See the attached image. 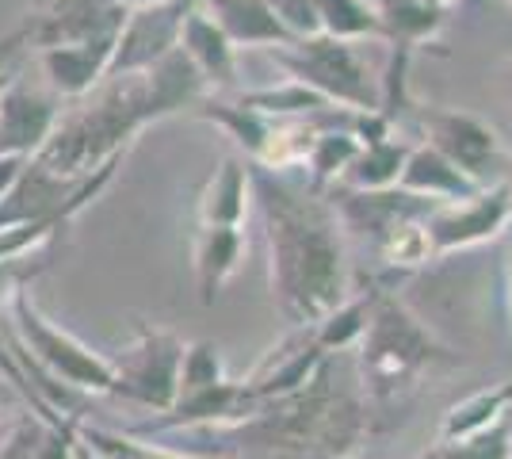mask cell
Returning a JSON list of instances; mask_svg holds the SVG:
<instances>
[{"instance_id":"cell-1","label":"cell","mask_w":512,"mask_h":459,"mask_svg":"<svg viewBox=\"0 0 512 459\" xmlns=\"http://www.w3.org/2000/svg\"><path fill=\"white\" fill-rule=\"evenodd\" d=\"M253 203L264 222L272 303L291 329H314L352 295L344 226L333 199L314 184H295L283 173L249 165Z\"/></svg>"},{"instance_id":"cell-2","label":"cell","mask_w":512,"mask_h":459,"mask_svg":"<svg viewBox=\"0 0 512 459\" xmlns=\"http://www.w3.org/2000/svg\"><path fill=\"white\" fill-rule=\"evenodd\" d=\"M367 433V406L337 383L333 360L295 394L268 398L245 425L222 429L226 456L241 459H348Z\"/></svg>"},{"instance_id":"cell-3","label":"cell","mask_w":512,"mask_h":459,"mask_svg":"<svg viewBox=\"0 0 512 459\" xmlns=\"http://www.w3.org/2000/svg\"><path fill=\"white\" fill-rule=\"evenodd\" d=\"M153 127L146 96H142V77H107L96 85L85 100H77L73 111H62L54 134L35 153V161L65 180H88L115 157H127L134 138Z\"/></svg>"},{"instance_id":"cell-4","label":"cell","mask_w":512,"mask_h":459,"mask_svg":"<svg viewBox=\"0 0 512 459\" xmlns=\"http://www.w3.org/2000/svg\"><path fill=\"white\" fill-rule=\"evenodd\" d=\"M356 360H360L363 394L375 406H386L394 398H406L425 372L459 364V352L440 345L436 333L398 295L375 291V306L356 345Z\"/></svg>"},{"instance_id":"cell-5","label":"cell","mask_w":512,"mask_h":459,"mask_svg":"<svg viewBox=\"0 0 512 459\" xmlns=\"http://www.w3.org/2000/svg\"><path fill=\"white\" fill-rule=\"evenodd\" d=\"M268 54H272V62L291 81L321 92L333 108H344V111L379 108V81L367 73V62L360 58L356 43L318 35V39H302V43L272 46Z\"/></svg>"},{"instance_id":"cell-6","label":"cell","mask_w":512,"mask_h":459,"mask_svg":"<svg viewBox=\"0 0 512 459\" xmlns=\"http://www.w3.org/2000/svg\"><path fill=\"white\" fill-rule=\"evenodd\" d=\"M12 318H16V329H20L23 352L50 379H62L69 391L111 394V387H115V364L107 356H100V352L88 349L85 341H77L69 329L54 326L43 310L35 306L27 287L12 295Z\"/></svg>"},{"instance_id":"cell-7","label":"cell","mask_w":512,"mask_h":459,"mask_svg":"<svg viewBox=\"0 0 512 459\" xmlns=\"http://www.w3.org/2000/svg\"><path fill=\"white\" fill-rule=\"evenodd\" d=\"M188 341L176 337L172 329L138 322L134 341H130L115 364V387L111 394L130 406H142L150 414H165L176 402V383H180V360H184Z\"/></svg>"},{"instance_id":"cell-8","label":"cell","mask_w":512,"mask_h":459,"mask_svg":"<svg viewBox=\"0 0 512 459\" xmlns=\"http://www.w3.org/2000/svg\"><path fill=\"white\" fill-rule=\"evenodd\" d=\"M512 222V176L486 184L482 192H474L467 199L455 203H440L432 207V215L425 219L428 241H432V257H451L474 245L501 238V230Z\"/></svg>"},{"instance_id":"cell-9","label":"cell","mask_w":512,"mask_h":459,"mask_svg":"<svg viewBox=\"0 0 512 459\" xmlns=\"http://www.w3.org/2000/svg\"><path fill=\"white\" fill-rule=\"evenodd\" d=\"M260 406H264V398L245 379L241 383L222 379L207 391L180 394L165 414L146 417V421L130 425L123 433H130V437H165V433H184V429H214V433H222V429L245 425Z\"/></svg>"},{"instance_id":"cell-10","label":"cell","mask_w":512,"mask_h":459,"mask_svg":"<svg viewBox=\"0 0 512 459\" xmlns=\"http://www.w3.org/2000/svg\"><path fill=\"white\" fill-rule=\"evenodd\" d=\"M203 0H161V4H146V8H130L127 23L119 31L115 43V58L107 77H127V73H142L153 62H161L180 46V31L184 20L192 16Z\"/></svg>"},{"instance_id":"cell-11","label":"cell","mask_w":512,"mask_h":459,"mask_svg":"<svg viewBox=\"0 0 512 459\" xmlns=\"http://www.w3.org/2000/svg\"><path fill=\"white\" fill-rule=\"evenodd\" d=\"M421 131H425L428 146H436L451 165H459L482 188L490 184L493 169H501V138L486 119H478L470 111L425 108L421 111Z\"/></svg>"},{"instance_id":"cell-12","label":"cell","mask_w":512,"mask_h":459,"mask_svg":"<svg viewBox=\"0 0 512 459\" xmlns=\"http://www.w3.org/2000/svg\"><path fill=\"white\" fill-rule=\"evenodd\" d=\"M46 12L27 20L31 46H77V43H107L119 39L130 8L119 0H46Z\"/></svg>"},{"instance_id":"cell-13","label":"cell","mask_w":512,"mask_h":459,"mask_svg":"<svg viewBox=\"0 0 512 459\" xmlns=\"http://www.w3.org/2000/svg\"><path fill=\"white\" fill-rule=\"evenodd\" d=\"M58 119H62V108L54 92H39L23 81H4L0 85V157L31 161L54 134Z\"/></svg>"},{"instance_id":"cell-14","label":"cell","mask_w":512,"mask_h":459,"mask_svg":"<svg viewBox=\"0 0 512 459\" xmlns=\"http://www.w3.org/2000/svg\"><path fill=\"white\" fill-rule=\"evenodd\" d=\"M337 207V219H341L344 234H356L367 238L371 245L398 230L409 219H425L432 215V207H440L436 199L413 196L406 188H383V192H356V188H344L341 199H333Z\"/></svg>"},{"instance_id":"cell-15","label":"cell","mask_w":512,"mask_h":459,"mask_svg":"<svg viewBox=\"0 0 512 459\" xmlns=\"http://www.w3.org/2000/svg\"><path fill=\"white\" fill-rule=\"evenodd\" d=\"M325 360H329V356L318 349L314 333H310V329H295L287 341H279L276 349L256 364L253 375H249L245 383H249L264 402H268V398H283V394L302 391V387L321 372Z\"/></svg>"},{"instance_id":"cell-16","label":"cell","mask_w":512,"mask_h":459,"mask_svg":"<svg viewBox=\"0 0 512 459\" xmlns=\"http://www.w3.org/2000/svg\"><path fill=\"white\" fill-rule=\"evenodd\" d=\"M115 43H77V46H46L39 50V66L50 92L58 100H85L96 85L107 81V69L115 58Z\"/></svg>"},{"instance_id":"cell-17","label":"cell","mask_w":512,"mask_h":459,"mask_svg":"<svg viewBox=\"0 0 512 459\" xmlns=\"http://www.w3.org/2000/svg\"><path fill=\"white\" fill-rule=\"evenodd\" d=\"M192 280L203 306H214L222 287L234 280L245 257V234L241 226H195L192 230Z\"/></svg>"},{"instance_id":"cell-18","label":"cell","mask_w":512,"mask_h":459,"mask_svg":"<svg viewBox=\"0 0 512 459\" xmlns=\"http://www.w3.org/2000/svg\"><path fill=\"white\" fill-rule=\"evenodd\" d=\"M138 77H142V96H146L150 123H161V119L180 115L184 108H195L199 100H207V81L180 46L172 54H165L161 62H153L150 69H142Z\"/></svg>"},{"instance_id":"cell-19","label":"cell","mask_w":512,"mask_h":459,"mask_svg":"<svg viewBox=\"0 0 512 459\" xmlns=\"http://www.w3.org/2000/svg\"><path fill=\"white\" fill-rule=\"evenodd\" d=\"M253 203V176L241 157H222L195 199L199 226H245Z\"/></svg>"},{"instance_id":"cell-20","label":"cell","mask_w":512,"mask_h":459,"mask_svg":"<svg viewBox=\"0 0 512 459\" xmlns=\"http://www.w3.org/2000/svg\"><path fill=\"white\" fill-rule=\"evenodd\" d=\"M398 188H406L413 196L436 199V203H455V199H467L474 192H482L478 180H470L459 165H451L448 157L436 150V146H428V142L409 146Z\"/></svg>"},{"instance_id":"cell-21","label":"cell","mask_w":512,"mask_h":459,"mask_svg":"<svg viewBox=\"0 0 512 459\" xmlns=\"http://www.w3.org/2000/svg\"><path fill=\"white\" fill-rule=\"evenodd\" d=\"M180 50L192 58V66L203 73L207 88H234L237 85V46L222 35V27L203 12L195 8L192 16L184 20V31H180Z\"/></svg>"},{"instance_id":"cell-22","label":"cell","mask_w":512,"mask_h":459,"mask_svg":"<svg viewBox=\"0 0 512 459\" xmlns=\"http://www.w3.org/2000/svg\"><path fill=\"white\" fill-rule=\"evenodd\" d=\"M211 16L222 35L241 50V46H287L291 35L279 27L276 12L268 0H203L199 4Z\"/></svg>"},{"instance_id":"cell-23","label":"cell","mask_w":512,"mask_h":459,"mask_svg":"<svg viewBox=\"0 0 512 459\" xmlns=\"http://www.w3.org/2000/svg\"><path fill=\"white\" fill-rule=\"evenodd\" d=\"M371 8L379 16L390 50H402V54H413L421 43L444 31V12L428 8L421 0H371Z\"/></svg>"},{"instance_id":"cell-24","label":"cell","mask_w":512,"mask_h":459,"mask_svg":"<svg viewBox=\"0 0 512 459\" xmlns=\"http://www.w3.org/2000/svg\"><path fill=\"white\" fill-rule=\"evenodd\" d=\"M192 111H195V119L214 123L218 131L230 134L237 146L249 153L253 165L264 157V146H268V138L276 131V119H272V115H264V111H256V108H245L241 100L226 104V100H211V96H207V100H199Z\"/></svg>"},{"instance_id":"cell-25","label":"cell","mask_w":512,"mask_h":459,"mask_svg":"<svg viewBox=\"0 0 512 459\" xmlns=\"http://www.w3.org/2000/svg\"><path fill=\"white\" fill-rule=\"evenodd\" d=\"M512 414V383H501V387H486V391L467 394L463 402H455L444 421H440V440L436 444H448V440H463L470 433H482L497 425L501 417Z\"/></svg>"},{"instance_id":"cell-26","label":"cell","mask_w":512,"mask_h":459,"mask_svg":"<svg viewBox=\"0 0 512 459\" xmlns=\"http://www.w3.org/2000/svg\"><path fill=\"white\" fill-rule=\"evenodd\" d=\"M409 146L398 138H386L375 146H363L356 153V161L348 165L344 173V188H356V192H383V188H398L402 180V165H406Z\"/></svg>"},{"instance_id":"cell-27","label":"cell","mask_w":512,"mask_h":459,"mask_svg":"<svg viewBox=\"0 0 512 459\" xmlns=\"http://www.w3.org/2000/svg\"><path fill=\"white\" fill-rule=\"evenodd\" d=\"M371 306H375V291H360V295L352 291L341 306H333L318 326L310 329L314 341H318V349L325 352V356L356 349L363 329H367V318H371Z\"/></svg>"},{"instance_id":"cell-28","label":"cell","mask_w":512,"mask_h":459,"mask_svg":"<svg viewBox=\"0 0 512 459\" xmlns=\"http://www.w3.org/2000/svg\"><path fill=\"white\" fill-rule=\"evenodd\" d=\"M360 138L348 131V123H337V127H321L314 146L306 153V169H310V184L314 188H325V184H341L348 165L356 161L360 153Z\"/></svg>"},{"instance_id":"cell-29","label":"cell","mask_w":512,"mask_h":459,"mask_svg":"<svg viewBox=\"0 0 512 459\" xmlns=\"http://www.w3.org/2000/svg\"><path fill=\"white\" fill-rule=\"evenodd\" d=\"M241 104H245V108L264 111V115H272V119H310V115H325V111H333V104H329L321 92L299 85V81H291V77L276 88H256V92H245V96H241Z\"/></svg>"},{"instance_id":"cell-30","label":"cell","mask_w":512,"mask_h":459,"mask_svg":"<svg viewBox=\"0 0 512 459\" xmlns=\"http://www.w3.org/2000/svg\"><path fill=\"white\" fill-rule=\"evenodd\" d=\"M321 35L344 39V43H363V39H383L379 16L371 0H318Z\"/></svg>"},{"instance_id":"cell-31","label":"cell","mask_w":512,"mask_h":459,"mask_svg":"<svg viewBox=\"0 0 512 459\" xmlns=\"http://www.w3.org/2000/svg\"><path fill=\"white\" fill-rule=\"evenodd\" d=\"M81 444L96 459H207V456H188V452H176L165 444H150L146 437H130V433H111V429H96L81 421Z\"/></svg>"},{"instance_id":"cell-32","label":"cell","mask_w":512,"mask_h":459,"mask_svg":"<svg viewBox=\"0 0 512 459\" xmlns=\"http://www.w3.org/2000/svg\"><path fill=\"white\" fill-rule=\"evenodd\" d=\"M432 459H512V414L501 417L497 425L482 429V433H470L463 440H448V444H436Z\"/></svg>"},{"instance_id":"cell-33","label":"cell","mask_w":512,"mask_h":459,"mask_svg":"<svg viewBox=\"0 0 512 459\" xmlns=\"http://www.w3.org/2000/svg\"><path fill=\"white\" fill-rule=\"evenodd\" d=\"M425 219H428V215H425ZM425 219L402 222L398 230H390V234L375 245V249H379V257H383L390 268L409 272V268H421V264L436 261V257H432V241H428Z\"/></svg>"},{"instance_id":"cell-34","label":"cell","mask_w":512,"mask_h":459,"mask_svg":"<svg viewBox=\"0 0 512 459\" xmlns=\"http://www.w3.org/2000/svg\"><path fill=\"white\" fill-rule=\"evenodd\" d=\"M226 379V360L218 345L211 341H192L184 349V360H180V383H176V398L180 394H195V391H207L214 383Z\"/></svg>"},{"instance_id":"cell-35","label":"cell","mask_w":512,"mask_h":459,"mask_svg":"<svg viewBox=\"0 0 512 459\" xmlns=\"http://www.w3.org/2000/svg\"><path fill=\"white\" fill-rule=\"evenodd\" d=\"M77 433H81V414L46 417L43 440L35 444L31 459H77Z\"/></svg>"},{"instance_id":"cell-36","label":"cell","mask_w":512,"mask_h":459,"mask_svg":"<svg viewBox=\"0 0 512 459\" xmlns=\"http://www.w3.org/2000/svg\"><path fill=\"white\" fill-rule=\"evenodd\" d=\"M268 4H272V12H276L279 27L291 35V43L318 39L321 35L318 0H268Z\"/></svg>"},{"instance_id":"cell-37","label":"cell","mask_w":512,"mask_h":459,"mask_svg":"<svg viewBox=\"0 0 512 459\" xmlns=\"http://www.w3.org/2000/svg\"><path fill=\"white\" fill-rule=\"evenodd\" d=\"M43 268H46V261L31 264L27 257H20V261H0V299H8V303H12V295L23 291V287L31 284Z\"/></svg>"},{"instance_id":"cell-38","label":"cell","mask_w":512,"mask_h":459,"mask_svg":"<svg viewBox=\"0 0 512 459\" xmlns=\"http://www.w3.org/2000/svg\"><path fill=\"white\" fill-rule=\"evenodd\" d=\"M23 46H31V27L23 23V27H16V31H8L4 39H0V73H4V66L20 54Z\"/></svg>"},{"instance_id":"cell-39","label":"cell","mask_w":512,"mask_h":459,"mask_svg":"<svg viewBox=\"0 0 512 459\" xmlns=\"http://www.w3.org/2000/svg\"><path fill=\"white\" fill-rule=\"evenodd\" d=\"M505 318H509V333H512V261L505 264Z\"/></svg>"},{"instance_id":"cell-40","label":"cell","mask_w":512,"mask_h":459,"mask_svg":"<svg viewBox=\"0 0 512 459\" xmlns=\"http://www.w3.org/2000/svg\"><path fill=\"white\" fill-rule=\"evenodd\" d=\"M421 4H428V8H436V12H444V16H448L451 4H459V0H421Z\"/></svg>"},{"instance_id":"cell-41","label":"cell","mask_w":512,"mask_h":459,"mask_svg":"<svg viewBox=\"0 0 512 459\" xmlns=\"http://www.w3.org/2000/svg\"><path fill=\"white\" fill-rule=\"evenodd\" d=\"M123 8H146V4H161V0H119Z\"/></svg>"},{"instance_id":"cell-42","label":"cell","mask_w":512,"mask_h":459,"mask_svg":"<svg viewBox=\"0 0 512 459\" xmlns=\"http://www.w3.org/2000/svg\"><path fill=\"white\" fill-rule=\"evenodd\" d=\"M4 406H8V394H4V387H0V417H4Z\"/></svg>"},{"instance_id":"cell-43","label":"cell","mask_w":512,"mask_h":459,"mask_svg":"<svg viewBox=\"0 0 512 459\" xmlns=\"http://www.w3.org/2000/svg\"><path fill=\"white\" fill-rule=\"evenodd\" d=\"M509 100H512V81H509Z\"/></svg>"},{"instance_id":"cell-44","label":"cell","mask_w":512,"mask_h":459,"mask_svg":"<svg viewBox=\"0 0 512 459\" xmlns=\"http://www.w3.org/2000/svg\"><path fill=\"white\" fill-rule=\"evenodd\" d=\"M417 459H432V456H428V452H425V456H417Z\"/></svg>"},{"instance_id":"cell-45","label":"cell","mask_w":512,"mask_h":459,"mask_svg":"<svg viewBox=\"0 0 512 459\" xmlns=\"http://www.w3.org/2000/svg\"><path fill=\"white\" fill-rule=\"evenodd\" d=\"M35 4H46V0H35Z\"/></svg>"},{"instance_id":"cell-46","label":"cell","mask_w":512,"mask_h":459,"mask_svg":"<svg viewBox=\"0 0 512 459\" xmlns=\"http://www.w3.org/2000/svg\"><path fill=\"white\" fill-rule=\"evenodd\" d=\"M509 4H512V0H509Z\"/></svg>"}]
</instances>
